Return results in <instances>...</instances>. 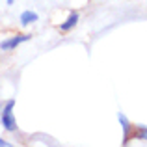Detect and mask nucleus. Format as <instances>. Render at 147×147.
<instances>
[{
  "label": "nucleus",
  "instance_id": "obj_8",
  "mask_svg": "<svg viewBox=\"0 0 147 147\" xmlns=\"http://www.w3.org/2000/svg\"><path fill=\"white\" fill-rule=\"evenodd\" d=\"M13 2H15V0H6V4H7V6H11Z\"/></svg>",
  "mask_w": 147,
  "mask_h": 147
},
{
  "label": "nucleus",
  "instance_id": "obj_1",
  "mask_svg": "<svg viewBox=\"0 0 147 147\" xmlns=\"http://www.w3.org/2000/svg\"><path fill=\"white\" fill-rule=\"evenodd\" d=\"M13 108H15V99H9L4 104L2 112H0V123H2V127L7 132H15V130L19 129L17 119H15V114H13Z\"/></svg>",
  "mask_w": 147,
  "mask_h": 147
},
{
  "label": "nucleus",
  "instance_id": "obj_3",
  "mask_svg": "<svg viewBox=\"0 0 147 147\" xmlns=\"http://www.w3.org/2000/svg\"><path fill=\"white\" fill-rule=\"evenodd\" d=\"M117 121H119V125H121V129H123V142H121V144L123 145H129L130 134H132V125H130V121L127 119V115L121 114V112L117 114Z\"/></svg>",
  "mask_w": 147,
  "mask_h": 147
},
{
  "label": "nucleus",
  "instance_id": "obj_7",
  "mask_svg": "<svg viewBox=\"0 0 147 147\" xmlns=\"http://www.w3.org/2000/svg\"><path fill=\"white\" fill-rule=\"evenodd\" d=\"M11 144L9 142H6V140H2V138H0V147H9Z\"/></svg>",
  "mask_w": 147,
  "mask_h": 147
},
{
  "label": "nucleus",
  "instance_id": "obj_6",
  "mask_svg": "<svg viewBox=\"0 0 147 147\" xmlns=\"http://www.w3.org/2000/svg\"><path fill=\"white\" fill-rule=\"evenodd\" d=\"M130 138H134V140H142V142H147V127H145V125H140V127H138V130H134V132L130 134Z\"/></svg>",
  "mask_w": 147,
  "mask_h": 147
},
{
  "label": "nucleus",
  "instance_id": "obj_5",
  "mask_svg": "<svg viewBox=\"0 0 147 147\" xmlns=\"http://www.w3.org/2000/svg\"><path fill=\"white\" fill-rule=\"evenodd\" d=\"M37 19H39V15H37L36 11L26 9V11H22V13H21V17H19V22H21L22 26H28V24H32V22H37Z\"/></svg>",
  "mask_w": 147,
  "mask_h": 147
},
{
  "label": "nucleus",
  "instance_id": "obj_4",
  "mask_svg": "<svg viewBox=\"0 0 147 147\" xmlns=\"http://www.w3.org/2000/svg\"><path fill=\"white\" fill-rule=\"evenodd\" d=\"M78 21H80L78 11H73V13H69V17L60 24V32H71V30L75 28L76 24H78Z\"/></svg>",
  "mask_w": 147,
  "mask_h": 147
},
{
  "label": "nucleus",
  "instance_id": "obj_2",
  "mask_svg": "<svg viewBox=\"0 0 147 147\" xmlns=\"http://www.w3.org/2000/svg\"><path fill=\"white\" fill-rule=\"evenodd\" d=\"M30 39H32L30 34H17V36H13V37L4 39L2 43H0V49L2 50H13V49H17L21 43H26V41H30Z\"/></svg>",
  "mask_w": 147,
  "mask_h": 147
}]
</instances>
